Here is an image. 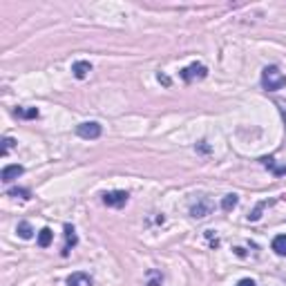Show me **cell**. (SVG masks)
I'll use <instances>...</instances> for the list:
<instances>
[{
  "label": "cell",
  "instance_id": "obj_1",
  "mask_svg": "<svg viewBox=\"0 0 286 286\" xmlns=\"http://www.w3.org/2000/svg\"><path fill=\"white\" fill-rule=\"evenodd\" d=\"M262 85L268 92H278V90H282L286 85V74L278 65H268V68H264V72H262Z\"/></svg>",
  "mask_w": 286,
  "mask_h": 286
},
{
  "label": "cell",
  "instance_id": "obj_2",
  "mask_svg": "<svg viewBox=\"0 0 286 286\" xmlns=\"http://www.w3.org/2000/svg\"><path fill=\"white\" fill-rule=\"evenodd\" d=\"M212 212V199L210 197H199L197 202L190 206V214H192L194 219H204V217H208V214Z\"/></svg>",
  "mask_w": 286,
  "mask_h": 286
},
{
  "label": "cell",
  "instance_id": "obj_3",
  "mask_svg": "<svg viewBox=\"0 0 286 286\" xmlns=\"http://www.w3.org/2000/svg\"><path fill=\"white\" fill-rule=\"evenodd\" d=\"M128 197H130V194H128L126 190H112V192L103 194V204L110 208H123L128 204Z\"/></svg>",
  "mask_w": 286,
  "mask_h": 286
},
{
  "label": "cell",
  "instance_id": "obj_4",
  "mask_svg": "<svg viewBox=\"0 0 286 286\" xmlns=\"http://www.w3.org/2000/svg\"><path fill=\"white\" fill-rule=\"evenodd\" d=\"M76 134L80 139H98L101 136V126L96 121H88V123H80L76 126Z\"/></svg>",
  "mask_w": 286,
  "mask_h": 286
},
{
  "label": "cell",
  "instance_id": "obj_5",
  "mask_svg": "<svg viewBox=\"0 0 286 286\" xmlns=\"http://www.w3.org/2000/svg\"><path fill=\"white\" fill-rule=\"evenodd\" d=\"M206 76H208V70H206V65H202V63H192L181 70V78L188 80V83L194 78H206Z\"/></svg>",
  "mask_w": 286,
  "mask_h": 286
},
{
  "label": "cell",
  "instance_id": "obj_6",
  "mask_svg": "<svg viewBox=\"0 0 286 286\" xmlns=\"http://www.w3.org/2000/svg\"><path fill=\"white\" fill-rule=\"evenodd\" d=\"M76 242H78V237H76L74 228H72L70 224H65V246H63V255H65V257H68L70 250L76 246Z\"/></svg>",
  "mask_w": 286,
  "mask_h": 286
},
{
  "label": "cell",
  "instance_id": "obj_7",
  "mask_svg": "<svg viewBox=\"0 0 286 286\" xmlns=\"http://www.w3.org/2000/svg\"><path fill=\"white\" fill-rule=\"evenodd\" d=\"M90 72H92V63H90V60H76V63L72 65V74H74L76 78H85Z\"/></svg>",
  "mask_w": 286,
  "mask_h": 286
},
{
  "label": "cell",
  "instance_id": "obj_8",
  "mask_svg": "<svg viewBox=\"0 0 286 286\" xmlns=\"http://www.w3.org/2000/svg\"><path fill=\"white\" fill-rule=\"evenodd\" d=\"M262 164H264V168H268L270 172L275 174V177H282V174H286V164L280 166L278 161L273 159V156H264V159H262Z\"/></svg>",
  "mask_w": 286,
  "mask_h": 286
},
{
  "label": "cell",
  "instance_id": "obj_9",
  "mask_svg": "<svg viewBox=\"0 0 286 286\" xmlns=\"http://www.w3.org/2000/svg\"><path fill=\"white\" fill-rule=\"evenodd\" d=\"M68 286H92V278L88 273H72L68 278Z\"/></svg>",
  "mask_w": 286,
  "mask_h": 286
},
{
  "label": "cell",
  "instance_id": "obj_10",
  "mask_svg": "<svg viewBox=\"0 0 286 286\" xmlns=\"http://www.w3.org/2000/svg\"><path fill=\"white\" fill-rule=\"evenodd\" d=\"M22 174V166H7V168H2V174H0V177H2V181L4 184H9V181H14V179H18Z\"/></svg>",
  "mask_w": 286,
  "mask_h": 286
},
{
  "label": "cell",
  "instance_id": "obj_11",
  "mask_svg": "<svg viewBox=\"0 0 286 286\" xmlns=\"http://www.w3.org/2000/svg\"><path fill=\"white\" fill-rule=\"evenodd\" d=\"M52 240H54L52 228H42V230L38 232V246H40V248H47V246L52 244Z\"/></svg>",
  "mask_w": 286,
  "mask_h": 286
},
{
  "label": "cell",
  "instance_id": "obj_12",
  "mask_svg": "<svg viewBox=\"0 0 286 286\" xmlns=\"http://www.w3.org/2000/svg\"><path fill=\"white\" fill-rule=\"evenodd\" d=\"M273 250L278 252V255L286 257V235H278L273 240Z\"/></svg>",
  "mask_w": 286,
  "mask_h": 286
},
{
  "label": "cell",
  "instance_id": "obj_13",
  "mask_svg": "<svg viewBox=\"0 0 286 286\" xmlns=\"http://www.w3.org/2000/svg\"><path fill=\"white\" fill-rule=\"evenodd\" d=\"M18 235H20L22 240H30V237L34 235V228H32L27 222H20L18 224Z\"/></svg>",
  "mask_w": 286,
  "mask_h": 286
},
{
  "label": "cell",
  "instance_id": "obj_14",
  "mask_svg": "<svg viewBox=\"0 0 286 286\" xmlns=\"http://www.w3.org/2000/svg\"><path fill=\"white\" fill-rule=\"evenodd\" d=\"M235 206H237V194H226V197L222 199V208H224L226 212L232 210Z\"/></svg>",
  "mask_w": 286,
  "mask_h": 286
},
{
  "label": "cell",
  "instance_id": "obj_15",
  "mask_svg": "<svg viewBox=\"0 0 286 286\" xmlns=\"http://www.w3.org/2000/svg\"><path fill=\"white\" fill-rule=\"evenodd\" d=\"M16 114L18 116H22V118H38V110L36 108H18Z\"/></svg>",
  "mask_w": 286,
  "mask_h": 286
},
{
  "label": "cell",
  "instance_id": "obj_16",
  "mask_svg": "<svg viewBox=\"0 0 286 286\" xmlns=\"http://www.w3.org/2000/svg\"><path fill=\"white\" fill-rule=\"evenodd\" d=\"M7 194L9 197H20V199H30L32 197V192L30 190H25V188H12Z\"/></svg>",
  "mask_w": 286,
  "mask_h": 286
},
{
  "label": "cell",
  "instance_id": "obj_17",
  "mask_svg": "<svg viewBox=\"0 0 286 286\" xmlns=\"http://www.w3.org/2000/svg\"><path fill=\"white\" fill-rule=\"evenodd\" d=\"M266 206H268V202H262V204H260V206H257V208H255V210H252V212L248 214V219H250V222H257V219H260V217H262V210H264V208H266Z\"/></svg>",
  "mask_w": 286,
  "mask_h": 286
},
{
  "label": "cell",
  "instance_id": "obj_18",
  "mask_svg": "<svg viewBox=\"0 0 286 286\" xmlns=\"http://www.w3.org/2000/svg\"><path fill=\"white\" fill-rule=\"evenodd\" d=\"M150 282H148V286H161V282H164V275L161 273H150Z\"/></svg>",
  "mask_w": 286,
  "mask_h": 286
},
{
  "label": "cell",
  "instance_id": "obj_19",
  "mask_svg": "<svg viewBox=\"0 0 286 286\" xmlns=\"http://www.w3.org/2000/svg\"><path fill=\"white\" fill-rule=\"evenodd\" d=\"M4 146H2V154H9V150H12V148H14V143H16V141H14L12 139V136H4Z\"/></svg>",
  "mask_w": 286,
  "mask_h": 286
},
{
  "label": "cell",
  "instance_id": "obj_20",
  "mask_svg": "<svg viewBox=\"0 0 286 286\" xmlns=\"http://www.w3.org/2000/svg\"><path fill=\"white\" fill-rule=\"evenodd\" d=\"M278 108H280V114L284 118V130H286V101H278Z\"/></svg>",
  "mask_w": 286,
  "mask_h": 286
},
{
  "label": "cell",
  "instance_id": "obj_21",
  "mask_svg": "<svg viewBox=\"0 0 286 286\" xmlns=\"http://www.w3.org/2000/svg\"><path fill=\"white\" fill-rule=\"evenodd\" d=\"M237 286H255V282H252V280H240V282H237Z\"/></svg>",
  "mask_w": 286,
  "mask_h": 286
},
{
  "label": "cell",
  "instance_id": "obj_22",
  "mask_svg": "<svg viewBox=\"0 0 286 286\" xmlns=\"http://www.w3.org/2000/svg\"><path fill=\"white\" fill-rule=\"evenodd\" d=\"M159 80H161L164 85H170V78H168V76H164V74H159Z\"/></svg>",
  "mask_w": 286,
  "mask_h": 286
}]
</instances>
